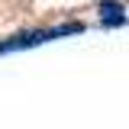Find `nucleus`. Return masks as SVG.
<instances>
[{
	"label": "nucleus",
	"instance_id": "f257e3e1",
	"mask_svg": "<svg viewBox=\"0 0 129 129\" xmlns=\"http://www.w3.org/2000/svg\"><path fill=\"white\" fill-rule=\"evenodd\" d=\"M81 26L78 23H68V26H58V29H36V32H19L13 39H7V42H0V55L3 52H16V48H29V45H42L48 39H58L64 32H78Z\"/></svg>",
	"mask_w": 129,
	"mask_h": 129
},
{
	"label": "nucleus",
	"instance_id": "f03ea898",
	"mask_svg": "<svg viewBox=\"0 0 129 129\" xmlns=\"http://www.w3.org/2000/svg\"><path fill=\"white\" fill-rule=\"evenodd\" d=\"M100 13H103V23H123V7L119 3H100Z\"/></svg>",
	"mask_w": 129,
	"mask_h": 129
}]
</instances>
